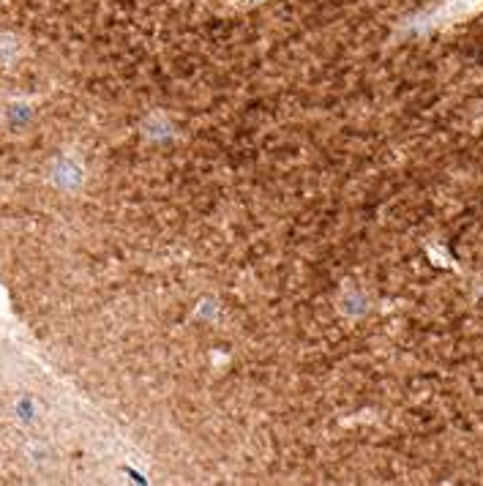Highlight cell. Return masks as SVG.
<instances>
[{
	"mask_svg": "<svg viewBox=\"0 0 483 486\" xmlns=\"http://www.w3.org/2000/svg\"><path fill=\"white\" fill-rule=\"evenodd\" d=\"M478 8H483V0H445L440 8L420 17L418 28L426 31V28H437V25H445V22H456V20H461V17H467Z\"/></svg>",
	"mask_w": 483,
	"mask_h": 486,
	"instance_id": "6da1fadb",
	"label": "cell"
},
{
	"mask_svg": "<svg viewBox=\"0 0 483 486\" xmlns=\"http://www.w3.org/2000/svg\"><path fill=\"white\" fill-rule=\"evenodd\" d=\"M246 3H249V0H246Z\"/></svg>",
	"mask_w": 483,
	"mask_h": 486,
	"instance_id": "7a4b0ae2",
	"label": "cell"
}]
</instances>
